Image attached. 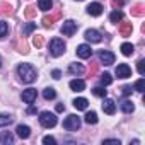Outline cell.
Here are the masks:
<instances>
[{
  "instance_id": "cell-18",
  "label": "cell",
  "mask_w": 145,
  "mask_h": 145,
  "mask_svg": "<svg viewBox=\"0 0 145 145\" xmlns=\"http://www.w3.org/2000/svg\"><path fill=\"white\" fill-rule=\"evenodd\" d=\"M143 14H145V5H143V4L138 2V4H135V5L131 7V16H133V17H142Z\"/></svg>"
},
{
  "instance_id": "cell-14",
  "label": "cell",
  "mask_w": 145,
  "mask_h": 145,
  "mask_svg": "<svg viewBox=\"0 0 145 145\" xmlns=\"http://www.w3.org/2000/svg\"><path fill=\"white\" fill-rule=\"evenodd\" d=\"M16 131H17V137H19V138H22V140L29 138V135H31V128H29V126H26V125H19V126L16 128Z\"/></svg>"
},
{
  "instance_id": "cell-2",
  "label": "cell",
  "mask_w": 145,
  "mask_h": 145,
  "mask_svg": "<svg viewBox=\"0 0 145 145\" xmlns=\"http://www.w3.org/2000/svg\"><path fill=\"white\" fill-rule=\"evenodd\" d=\"M65 43H63V39H60V38H55V39H51L50 41V53L53 55V56H61L63 53H65Z\"/></svg>"
},
{
  "instance_id": "cell-45",
  "label": "cell",
  "mask_w": 145,
  "mask_h": 145,
  "mask_svg": "<svg viewBox=\"0 0 145 145\" xmlns=\"http://www.w3.org/2000/svg\"><path fill=\"white\" fill-rule=\"evenodd\" d=\"M27 113H29V114H33V113H36V108H34V106H31V108L27 109Z\"/></svg>"
},
{
  "instance_id": "cell-5",
  "label": "cell",
  "mask_w": 145,
  "mask_h": 145,
  "mask_svg": "<svg viewBox=\"0 0 145 145\" xmlns=\"http://www.w3.org/2000/svg\"><path fill=\"white\" fill-rule=\"evenodd\" d=\"M75 31H77V22H75V21L68 19V21L63 22V26H61V33H63L65 36H74Z\"/></svg>"
},
{
  "instance_id": "cell-13",
  "label": "cell",
  "mask_w": 145,
  "mask_h": 145,
  "mask_svg": "<svg viewBox=\"0 0 145 145\" xmlns=\"http://www.w3.org/2000/svg\"><path fill=\"white\" fill-rule=\"evenodd\" d=\"M14 14V9L10 4L7 2H0V16H4V17H10Z\"/></svg>"
},
{
  "instance_id": "cell-22",
  "label": "cell",
  "mask_w": 145,
  "mask_h": 145,
  "mask_svg": "<svg viewBox=\"0 0 145 145\" xmlns=\"http://www.w3.org/2000/svg\"><path fill=\"white\" fill-rule=\"evenodd\" d=\"M24 16H26V19H34L36 17V5L29 4L26 7V10H24Z\"/></svg>"
},
{
  "instance_id": "cell-19",
  "label": "cell",
  "mask_w": 145,
  "mask_h": 145,
  "mask_svg": "<svg viewBox=\"0 0 145 145\" xmlns=\"http://www.w3.org/2000/svg\"><path fill=\"white\" fill-rule=\"evenodd\" d=\"M0 143H4V145H10L14 143V137L10 131H2L0 133Z\"/></svg>"
},
{
  "instance_id": "cell-21",
  "label": "cell",
  "mask_w": 145,
  "mask_h": 145,
  "mask_svg": "<svg viewBox=\"0 0 145 145\" xmlns=\"http://www.w3.org/2000/svg\"><path fill=\"white\" fill-rule=\"evenodd\" d=\"M68 72H70V74H74V75H82L84 74V67L80 63H72L68 67Z\"/></svg>"
},
{
  "instance_id": "cell-16",
  "label": "cell",
  "mask_w": 145,
  "mask_h": 145,
  "mask_svg": "<svg viewBox=\"0 0 145 145\" xmlns=\"http://www.w3.org/2000/svg\"><path fill=\"white\" fill-rule=\"evenodd\" d=\"M70 89L75 91V92H80V91L86 89V84H84V80H80V79H74V80H70Z\"/></svg>"
},
{
  "instance_id": "cell-8",
  "label": "cell",
  "mask_w": 145,
  "mask_h": 145,
  "mask_svg": "<svg viewBox=\"0 0 145 145\" xmlns=\"http://www.w3.org/2000/svg\"><path fill=\"white\" fill-rule=\"evenodd\" d=\"M60 17H61V10L55 12L53 16H44V17H43V26H44V27H51V26H53Z\"/></svg>"
},
{
  "instance_id": "cell-30",
  "label": "cell",
  "mask_w": 145,
  "mask_h": 145,
  "mask_svg": "<svg viewBox=\"0 0 145 145\" xmlns=\"http://www.w3.org/2000/svg\"><path fill=\"white\" fill-rule=\"evenodd\" d=\"M34 29H36V24H34V22H27V24L22 27V36H29Z\"/></svg>"
},
{
  "instance_id": "cell-15",
  "label": "cell",
  "mask_w": 145,
  "mask_h": 145,
  "mask_svg": "<svg viewBox=\"0 0 145 145\" xmlns=\"http://www.w3.org/2000/svg\"><path fill=\"white\" fill-rule=\"evenodd\" d=\"M103 111L108 113V114H114V111H116L114 101H113V99H104V103H103Z\"/></svg>"
},
{
  "instance_id": "cell-12",
  "label": "cell",
  "mask_w": 145,
  "mask_h": 145,
  "mask_svg": "<svg viewBox=\"0 0 145 145\" xmlns=\"http://www.w3.org/2000/svg\"><path fill=\"white\" fill-rule=\"evenodd\" d=\"M77 55H79L80 58H91L92 50H91L89 44H80V46H77Z\"/></svg>"
},
{
  "instance_id": "cell-6",
  "label": "cell",
  "mask_w": 145,
  "mask_h": 145,
  "mask_svg": "<svg viewBox=\"0 0 145 145\" xmlns=\"http://www.w3.org/2000/svg\"><path fill=\"white\" fill-rule=\"evenodd\" d=\"M130 75H131V68L126 63H120L116 67V77L118 79H128Z\"/></svg>"
},
{
  "instance_id": "cell-38",
  "label": "cell",
  "mask_w": 145,
  "mask_h": 145,
  "mask_svg": "<svg viewBox=\"0 0 145 145\" xmlns=\"http://www.w3.org/2000/svg\"><path fill=\"white\" fill-rule=\"evenodd\" d=\"M135 89H137L138 92H143V89H145V80H143V79L137 80V84H135Z\"/></svg>"
},
{
  "instance_id": "cell-3",
  "label": "cell",
  "mask_w": 145,
  "mask_h": 145,
  "mask_svg": "<svg viewBox=\"0 0 145 145\" xmlns=\"http://www.w3.org/2000/svg\"><path fill=\"white\" fill-rule=\"evenodd\" d=\"M39 123H41V126H44V128H53V126L56 125V116H55L53 113H50V111H43V113L39 114Z\"/></svg>"
},
{
  "instance_id": "cell-4",
  "label": "cell",
  "mask_w": 145,
  "mask_h": 145,
  "mask_svg": "<svg viewBox=\"0 0 145 145\" xmlns=\"http://www.w3.org/2000/svg\"><path fill=\"white\" fill-rule=\"evenodd\" d=\"M63 128L65 130H79L80 128V118L77 116V114H70V116H67V120L63 121Z\"/></svg>"
},
{
  "instance_id": "cell-24",
  "label": "cell",
  "mask_w": 145,
  "mask_h": 145,
  "mask_svg": "<svg viewBox=\"0 0 145 145\" xmlns=\"http://www.w3.org/2000/svg\"><path fill=\"white\" fill-rule=\"evenodd\" d=\"M133 51H135L133 44H130V43H123V44H121V53H123L125 56H131Z\"/></svg>"
},
{
  "instance_id": "cell-27",
  "label": "cell",
  "mask_w": 145,
  "mask_h": 145,
  "mask_svg": "<svg viewBox=\"0 0 145 145\" xmlns=\"http://www.w3.org/2000/svg\"><path fill=\"white\" fill-rule=\"evenodd\" d=\"M12 121H14V118L10 114H0V128H2V126H9Z\"/></svg>"
},
{
  "instance_id": "cell-36",
  "label": "cell",
  "mask_w": 145,
  "mask_h": 145,
  "mask_svg": "<svg viewBox=\"0 0 145 145\" xmlns=\"http://www.w3.org/2000/svg\"><path fill=\"white\" fill-rule=\"evenodd\" d=\"M137 70H138L140 75L145 74V60H138V61H137Z\"/></svg>"
},
{
  "instance_id": "cell-34",
  "label": "cell",
  "mask_w": 145,
  "mask_h": 145,
  "mask_svg": "<svg viewBox=\"0 0 145 145\" xmlns=\"http://www.w3.org/2000/svg\"><path fill=\"white\" fill-rule=\"evenodd\" d=\"M111 82H113V77H111L109 74H103V75H101V84H103V86H109Z\"/></svg>"
},
{
  "instance_id": "cell-40",
  "label": "cell",
  "mask_w": 145,
  "mask_h": 145,
  "mask_svg": "<svg viewBox=\"0 0 145 145\" xmlns=\"http://www.w3.org/2000/svg\"><path fill=\"white\" fill-rule=\"evenodd\" d=\"M123 4H125V0H113L111 2L113 9H120V7H123Z\"/></svg>"
},
{
  "instance_id": "cell-44",
  "label": "cell",
  "mask_w": 145,
  "mask_h": 145,
  "mask_svg": "<svg viewBox=\"0 0 145 145\" xmlns=\"http://www.w3.org/2000/svg\"><path fill=\"white\" fill-rule=\"evenodd\" d=\"M56 111H58V113L65 111V104H56Z\"/></svg>"
},
{
  "instance_id": "cell-41",
  "label": "cell",
  "mask_w": 145,
  "mask_h": 145,
  "mask_svg": "<svg viewBox=\"0 0 145 145\" xmlns=\"http://www.w3.org/2000/svg\"><path fill=\"white\" fill-rule=\"evenodd\" d=\"M43 143H46V145H55L56 140H55L53 137H44V138H43Z\"/></svg>"
},
{
  "instance_id": "cell-43",
  "label": "cell",
  "mask_w": 145,
  "mask_h": 145,
  "mask_svg": "<svg viewBox=\"0 0 145 145\" xmlns=\"http://www.w3.org/2000/svg\"><path fill=\"white\" fill-rule=\"evenodd\" d=\"M61 77V72L60 70H53V79H60Z\"/></svg>"
},
{
  "instance_id": "cell-42",
  "label": "cell",
  "mask_w": 145,
  "mask_h": 145,
  "mask_svg": "<svg viewBox=\"0 0 145 145\" xmlns=\"http://www.w3.org/2000/svg\"><path fill=\"white\" fill-rule=\"evenodd\" d=\"M104 145H120V140H104Z\"/></svg>"
},
{
  "instance_id": "cell-32",
  "label": "cell",
  "mask_w": 145,
  "mask_h": 145,
  "mask_svg": "<svg viewBox=\"0 0 145 145\" xmlns=\"http://www.w3.org/2000/svg\"><path fill=\"white\" fill-rule=\"evenodd\" d=\"M97 70H99V63H97V61H91V67H89V77H96Z\"/></svg>"
},
{
  "instance_id": "cell-35",
  "label": "cell",
  "mask_w": 145,
  "mask_h": 145,
  "mask_svg": "<svg viewBox=\"0 0 145 145\" xmlns=\"http://www.w3.org/2000/svg\"><path fill=\"white\" fill-rule=\"evenodd\" d=\"M92 94L97 96V97H106V91H104V87H96V89H92Z\"/></svg>"
},
{
  "instance_id": "cell-29",
  "label": "cell",
  "mask_w": 145,
  "mask_h": 145,
  "mask_svg": "<svg viewBox=\"0 0 145 145\" xmlns=\"http://www.w3.org/2000/svg\"><path fill=\"white\" fill-rule=\"evenodd\" d=\"M86 123H87V125H96V123H97V114H96L94 111H89V113L86 114Z\"/></svg>"
},
{
  "instance_id": "cell-23",
  "label": "cell",
  "mask_w": 145,
  "mask_h": 145,
  "mask_svg": "<svg viewBox=\"0 0 145 145\" xmlns=\"http://www.w3.org/2000/svg\"><path fill=\"white\" fill-rule=\"evenodd\" d=\"M109 21H111V22H114V24H118L120 21H123V12H121V10H118V9H116V10H113V12H111V16H109Z\"/></svg>"
},
{
  "instance_id": "cell-26",
  "label": "cell",
  "mask_w": 145,
  "mask_h": 145,
  "mask_svg": "<svg viewBox=\"0 0 145 145\" xmlns=\"http://www.w3.org/2000/svg\"><path fill=\"white\" fill-rule=\"evenodd\" d=\"M120 108H121L123 113H133V109H135V106H133L131 101H123V103L120 104Z\"/></svg>"
},
{
  "instance_id": "cell-10",
  "label": "cell",
  "mask_w": 145,
  "mask_h": 145,
  "mask_svg": "<svg viewBox=\"0 0 145 145\" xmlns=\"http://www.w3.org/2000/svg\"><path fill=\"white\" fill-rule=\"evenodd\" d=\"M87 14H91V16H94V17L101 16V14H103V5H101L99 2L89 4V5H87Z\"/></svg>"
},
{
  "instance_id": "cell-25",
  "label": "cell",
  "mask_w": 145,
  "mask_h": 145,
  "mask_svg": "<svg viewBox=\"0 0 145 145\" xmlns=\"http://www.w3.org/2000/svg\"><path fill=\"white\" fill-rule=\"evenodd\" d=\"M43 97H44L46 101H51V99L56 97V91H55L53 87H46V89L43 91Z\"/></svg>"
},
{
  "instance_id": "cell-7",
  "label": "cell",
  "mask_w": 145,
  "mask_h": 145,
  "mask_svg": "<svg viewBox=\"0 0 145 145\" xmlns=\"http://www.w3.org/2000/svg\"><path fill=\"white\" fill-rule=\"evenodd\" d=\"M36 97H38L36 89H26V91H22V101H24V103L33 104V103L36 101Z\"/></svg>"
},
{
  "instance_id": "cell-37",
  "label": "cell",
  "mask_w": 145,
  "mask_h": 145,
  "mask_svg": "<svg viewBox=\"0 0 145 145\" xmlns=\"http://www.w3.org/2000/svg\"><path fill=\"white\" fill-rule=\"evenodd\" d=\"M7 33H9V26L5 22H0V38L7 36Z\"/></svg>"
},
{
  "instance_id": "cell-33",
  "label": "cell",
  "mask_w": 145,
  "mask_h": 145,
  "mask_svg": "<svg viewBox=\"0 0 145 145\" xmlns=\"http://www.w3.org/2000/svg\"><path fill=\"white\" fill-rule=\"evenodd\" d=\"M43 43H44V39H43V36H39V34H36V36L33 38V44H34L36 48H41V46H43Z\"/></svg>"
},
{
  "instance_id": "cell-9",
  "label": "cell",
  "mask_w": 145,
  "mask_h": 145,
  "mask_svg": "<svg viewBox=\"0 0 145 145\" xmlns=\"http://www.w3.org/2000/svg\"><path fill=\"white\" fill-rule=\"evenodd\" d=\"M86 39H87L89 43H99V41L103 39V36H101V33L96 31V29H87V31H86Z\"/></svg>"
},
{
  "instance_id": "cell-20",
  "label": "cell",
  "mask_w": 145,
  "mask_h": 145,
  "mask_svg": "<svg viewBox=\"0 0 145 145\" xmlns=\"http://www.w3.org/2000/svg\"><path fill=\"white\" fill-rule=\"evenodd\" d=\"M87 104H89V101H87L86 97H77V99L74 101V106H75V109H79V111L87 109Z\"/></svg>"
},
{
  "instance_id": "cell-31",
  "label": "cell",
  "mask_w": 145,
  "mask_h": 145,
  "mask_svg": "<svg viewBox=\"0 0 145 145\" xmlns=\"http://www.w3.org/2000/svg\"><path fill=\"white\" fill-rule=\"evenodd\" d=\"M17 51L19 53H22V55H27L29 53V48H27V43L22 39V41H19V44H17Z\"/></svg>"
},
{
  "instance_id": "cell-1",
  "label": "cell",
  "mask_w": 145,
  "mask_h": 145,
  "mask_svg": "<svg viewBox=\"0 0 145 145\" xmlns=\"http://www.w3.org/2000/svg\"><path fill=\"white\" fill-rule=\"evenodd\" d=\"M17 75L21 77V80L24 84H31L36 80V70L33 68V65L29 63H21L17 67Z\"/></svg>"
},
{
  "instance_id": "cell-17",
  "label": "cell",
  "mask_w": 145,
  "mask_h": 145,
  "mask_svg": "<svg viewBox=\"0 0 145 145\" xmlns=\"http://www.w3.org/2000/svg\"><path fill=\"white\" fill-rule=\"evenodd\" d=\"M131 31H133V26H131V22H123V24L120 26V34H121L123 38H128V36H131Z\"/></svg>"
},
{
  "instance_id": "cell-39",
  "label": "cell",
  "mask_w": 145,
  "mask_h": 145,
  "mask_svg": "<svg viewBox=\"0 0 145 145\" xmlns=\"http://www.w3.org/2000/svg\"><path fill=\"white\" fill-rule=\"evenodd\" d=\"M133 92V87L131 86H125V87H121V94L123 96H130Z\"/></svg>"
},
{
  "instance_id": "cell-46",
  "label": "cell",
  "mask_w": 145,
  "mask_h": 145,
  "mask_svg": "<svg viewBox=\"0 0 145 145\" xmlns=\"http://www.w3.org/2000/svg\"><path fill=\"white\" fill-rule=\"evenodd\" d=\"M0 67H2V58H0Z\"/></svg>"
},
{
  "instance_id": "cell-11",
  "label": "cell",
  "mask_w": 145,
  "mask_h": 145,
  "mask_svg": "<svg viewBox=\"0 0 145 145\" xmlns=\"http://www.w3.org/2000/svg\"><path fill=\"white\" fill-rule=\"evenodd\" d=\"M99 60L104 61V65H113L114 63V55L111 51H99Z\"/></svg>"
},
{
  "instance_id": "cell-28",
  "label": "cell",
  "mask_w": 145,
  "mask_h": 145,
  "mask_svg": "<svg viewBox=\"0 0 145 145\" xmlns=\"http://www.w3.org/2000/svg\"><path fill=\"white\" fill-rule=\"evenodd\" d=\"M51 5H53L51 0H39V2H38V9H41L43 12L50 10V9H51Z\"/></svg>"
}]
</instances>
